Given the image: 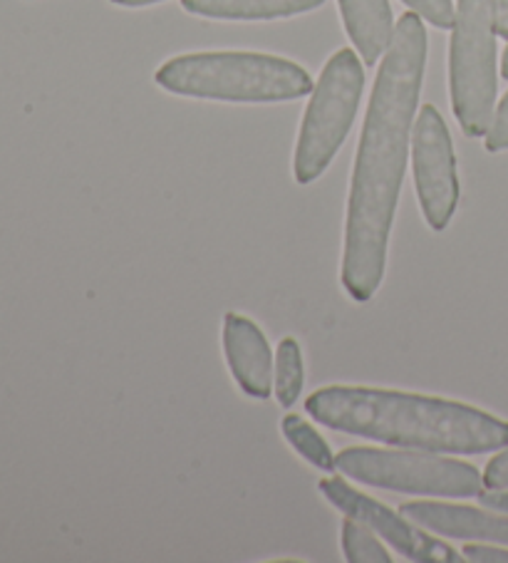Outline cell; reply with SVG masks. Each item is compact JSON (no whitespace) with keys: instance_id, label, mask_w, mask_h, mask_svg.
<instances>
[{"instance_id":"6da1fadb","label":"cell","mask_w":508,"mask_h":563,"mask_svg":"<svg viewBox=\"0 0 508 563\" xmlns=\"http://www.w3.org/2000/svg\"><path fill=\"white\" fill-rule=\"evenodd\" d=\"M427 67V31L417 13H405L379 63L350 179L343 288L367 303L383 286L389 234L412 154L415 114Z\"/></svg>"},{"instance_id":"7a4b0ae2","label":"cell","mask_w":508,"mask_h":563,"mask_svg":"<svg viewBox=\"0 0 508 563\" xmlns=\"http://www.w3.org/2000/svg\"><path fill=\"white\" fill-rule=\"evenodd\" d=\"M306 412L328 430L407 450L486 454L508 446V422L478 407L385 387H320Z\"/></svg>"},{"instance_id":"3957f363","label":"cell","mask_w":508,"mask_h":563,"mask_svg":"<svg viewBox=\"0 0 508 563\" xmlns=\"http://www.w3.org/2000/svg\"><path fill=\"white\" fill-rule=\"evenodd\" d=\"M162 90L194 100L239 104L292 102L312 92L306 67L268 53H189L166 60L154 73Z\"/></svg>"},{"instance_id":"277c9868","label":"cell","mask_w":508,"mask_h":563,"mask_svg":"<svg viewBox=\"0 0 508 563\" xmlns=\"http://www.w3.org/2000/svg\"><path fill=\"white\" fill-rule=\"evenodd\" d=\"M496 0H456L449 43V95L466 137H486L496 114Z\"/></svg>"},{"instance_id":"5b68a950","label":"cell","mask_w":508,"mask_h":563,"mask_svg":"<svg viewBox=\"0 0 508 563\" xmlns=\"http://www.w3.org/2000/svg\"><path fill=\"white\" fill-rule=\"evenodd\" d=\"M365 90V70L355 51L343 47L322 67L298 132L292 177L298 184H312L328 172L338 157Z\"/></svg>"},{"instance_id":"8992f818","label":"cell","mask_w":508,"mask_h":563,"mask_svg":"<svg viewBox=\"0 0 508 563\" xmlns=\"http://www.w3.org/2000/svg\"><path fill=\"white\" fill-rule=\"evenodd\" d=\"M338 472L367 487L434 499H472L484 489V474L474 464L422 450L347 446L338 454Z\"/></svg>"},{"instance_id":"52a82bcc","label":"cell","mask_w":508,"mask_h":563,"mask_svg":"<svg viewBox=\"0 0 508 563\" xmlns=\"http://www.w3.org/2000/svg\"><path fill=\"white\" fill-rule=\"evenodd\" d=\"M415 189L427 227L442 234L459 207V174L452 134L434 104H424L412 130Z\"/></svg>"},{"instance_id":"ba28073f","label":"cell","mask_w":508,"mask_h":563,"mask_svg":"<svg viewBox=\"0 0 508 563\" xmlns=\"http://www.w3.org/2000/svg\"><path fill=\"white\" fill-rule=\"evenodd\" d=\"M318 487L322 492V497H325L340 514H345L347 519L365 523L369 531H375L379 539H385L389 547L397 553H402L409 561L459 563L464 559V553H456L442 539L417 529V523L412 519H407L405 514H397L385 507L383 501L353 489L345 479L328 477L322 479Z\"/></svg>"},{"instance_id":"9c48e42d","label":"cell","mask_w":508,"mask_h":563,"mask_svg":"<svg viewBox=\"0 0 508 563\" xmlns=\"http://www.w3.org/2000/svg\"><path fill=\"white\" fill-rule=\"evenodd\" d=\"M223 357L231 377L253 400H268L273 395V351L258 323L241 313L223 316Z\"/></svg>"},{"instance_id":"30bf717a","label":"cell","mask_w":508,"mask_h":563,"mask_svg":"<svg viewBox=\"0 0 508 563\" xmlns=\"http://www.w3.org/2000/svg\"><path fill=\"white\" fill-rule=\"evenodd\" d=\"M399 511L417 527L434 531L439 537L508 547V514H492V509L482 511L446 501H407Z\"/></svg>"},{"instance_id":"8fae6325","label":"cell","mask_w":508,"mask_h":563,"mask_svg":"<svg viewBox=\"0 0 508 563\" xmlns=\"http://www.w3.org/2000/svg\"><path fill=\"white\" fill-rule=\"evenodd\" d=\"M350 41L363 63L375 67L395 37V18L389 0H338Z\"/></svg>"},{"instance_id":"7c38bea8","label":"cell","mask_w":508,"mask_h":563,"mask_svg":"<svg viewBox=\"0 0 508 563\" xmlns=\"http://www.w3.org/2000/svg\"><path fill=\"white\" fill-rule=\"evenodd\" d=\"M181 5L211 21H280L316 11L325 0H181Z\"/></svg>"},{"instance_id":"4fadbf2b","label":"cell","mask_w":508,"mask_h":563,"mask_svg":"<svg viewBox=\"0 0 508 563\" xmlns=\"http://www.w3.org/2000/svg\"><path fill=\"white\" fill-rule=\"evenodd\" d=\"M280 432L286 442L296 450L302 460L320 472H335L338 457L332 454L330 444L316 432V427L308 424L300 415H286L280 422Z\"/></svg>"},{"instance_id":"5bb4252c","label":"cell","mask_w":508,"mask_h":563,"mask_svg":"<svg viewBox=\"0 0 508 563\" xmlns=\"http://www.w3.org/2000/svg\"><path fill=\"white\" fill-rule=\"evenodd\" d=\"M302 385H306V363H302L300 343L296 338H283L276 351V385H273L278 405L290 410L298 402Z\"/></svg>"},{"instance_id":"9a60e30c","label":"cell","mask_w":508,"mask_h":563,"mask_svg":"<svg viewBox=\"0 0 508 563\" xmlns=\"http://www.w3.org/2000/svg\"><path fill=\"white\" fill-rule=\"evenodd\" d=\"M343 553L350 563H393L377 533L355 519L343 521Z\"/></svg>"},{"instance_id":"2e32d148","label":"cell","mask_w":508,"mask_h":563,"mask_svg":"<svg viewBox=\"0 0 508 563\" xmlns=\"http://www.w3.org/2000/svg\"><path fill=\"white\" fill-rule=\"evenodd\" d=\"M402 3L409 11L422 18V21L439 27V31H452L456 15L452 0H402Z\"/></svg>"},{"instance_id":"e0dca14e","label":"cell","mask_w":508,"mask_h":563,"mask_svg":"<svg viewBox=\"0 0 508 563\" xmlns=\"http://www.w3.org/2000/svg\"><path fill=\"white\" fill-rule=\"evenodd\" d=\"M486 152L498 154V152H506L508 150V92L504 95L501 104L496 107V114H494V122L492 128H488L486 137Z\"/></svg>"},{"instance_id":"ac0fdd59","label":"cell","mask_w":508,"mask_h":563,"mask_svg":"<svg viewBox=\"0 0 508 563\" xmlns=\"http://www.w3.org/2000/svg\"><path fill=\"white\" fill-rule=\"evenodd\" d=\"M484 487H488V489H508V446L504 452H498L496 457L486 464Z\"/></svg>"},{"instance_id":"d6986e66","label":"cell","mask_w":508,"mask_h":563,"mask_svg":"<svg viewBox=\"0 0 508 563\" xmlns=\"http://www.w3.org/2000/svg\"><path fill=\"white\" fill-rule=\"evenodd\" d=\"M466 561L474 563H508V549L501 547H484V543H466L462 549Z\"/></svg>"},{"instance_id":"ffe728a7","label":"cell","mask_w":508,"mask_h":563,"mask_svg":"<svg viewBox=\"0 0 508 563\" xmlns=\"http://www.w3.org/2000/svg\"><path fill=\"white\" fill-rule=\"evenodd\" d=\"M478 501H482V507L492 509V511H501L508 514V489H482L478 492Z\"/></svg>"},{"instance_id":"44dd1931","label":"cell","mask_w":508,"mask_h":563,"mask_svg":"<svg viewBox=\"0 0 508 563\" xmlns=\"http://www.w3.org/2000/svg\"><path fill=\"white\" fill-rule=\"evenodd\" d=\"M496 27L498 35L508 41V0H496Z\"/></svg>"},{"instance_id":"7402d4cb","label":"cell","mask_w":508,"mask_h":563,"mask_svg":"<svg viewBox=\"0 0 508 563\" xmlns=\"http://www.w3.org/2000/svg\"><path fill=\"white\" fill-rule=\"evenodd\" d=\"M110 3L122 5V8H146L154 3H164V0H110Z\"/></svg>"},{"instance_id":"603a6c76","label":"cell","mask_w":508,"mask_h":563,"mask_svg":"<svg viewBox=\"0 0 508 563\" xmlns=\"http://www.w3.org/2000/svg\"><path fill=\"white\" fill-rule=\"evenodd\" d=\"M501 75H504V80H508V47H506L504 60H501Z\"/></svg>"}]
</instances>
